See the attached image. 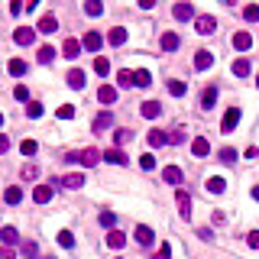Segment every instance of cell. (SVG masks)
<instances>
[{
  "label": "cell",
  "mask_w": 259,
  "mask_h": 259,
  "mask_svg": "<svg viewBox=\"0 0 259 259\" xmlns=\"http://www.w3.org/2000/svg\"><path fill=\"white\" fill-rule=\"evenodd\" d=\"M107 42H110V46H123V42H126V29H123V26H114V29L107 32Z\"/></svg>",
  "instance_id": "d4e9b609"
},
{
  "label": "cell",
  "mask_w": 259,
  "mask_h": 259,
  "mask_svg": "<svg viewBox=\"0 0 259 259\" xmlns=\"http://www.w3.org/2000/svg\"><path fill=\"white\" fill-rule=\"evenodd\" d=\"M62 185L75 191V188H81V185H85V175H81V172H68V175L62 178Z\"/></svg>",
  "instance_id": "484cf974"
},
{
  "label": "cell",
  "mask_w": 259,
  "mask_h": 259,
  "mask_svg": "<svg viewBox=\"0 0 259 259\" xmlns=\"http://www.w3.org/2000/svg\"><path fill=\"white\" fill-rule=\"evenodd\" d=\"M175 204H178L181 220H188V217H191V195H188L185 188H178V191H175Z\"/></svg>",
  "instance_id": "7a4b0ae2"
},
{
  "label": "cell",
  "mask_w": 259,
  "mask_h": 259,
  "mask_svg": "<svg viewBox=\"0 0 259 259\" xmlns=\"http://www.w3.org/2000/svg\"><path fill=\"white\" fill-rule=\"evenodd\" d=\"M36 62H39V65H52L55 62V49L52 46H39V49H36Z\"/></svg>",
  "instance_id": "ffe728a7"
},
{
  "label": "cell",
  "mask_w": 259,
  "mask_h": 259,
  "mask_svg": "<svg viewBox=\"0 0 259 259\" xmlns=\"http://www.w3.org/2000/svg\"><path fill=\"white\" fill-rule=\"evenodd\" d=\"M207 152H211V143H207L204 136H198V140L191 143V156H195V159H204Z\"/></svg>",
  "instance_id": "2e32d148"
},
{
  "label": "cell",
  "mask_w": 259,
  "mask_h": 259,
  "mask_svg": "<svg viewBox=\"0 0 259 259\" xmlns=\"http://www.w3.org/2000/svg\"><path fill=\"white\" fill-rule=\"evenodd\" d=\"M136 85V75L130 68H123V71H117V87H133Z\"/></svg>",
  "instance_id": "4316f807"
},
{
  "label": "cell",
  "mask_w": 259,
  "mask_h": 259,
  "mask_svg": "<svg viewBox=\"0 0 259 259\" xmlns=\"http://www.w3.org/2000/svg\"><path fill=\"white\" fill-rule=\"evenodd\" d=\"M36 29H39V32H46V36H52V32L58 29V20H55L52 13H46V16L39 20V23H36Z\"/></svg>",
  "instance_id": "5bb4252c"
},
{
  "label": "cell",
  "mask_w": 259,
  "mask_h": 259,
  "mask_svg": "<svg viewBox=\"0 0 259 259\" xmlns=\"http://www.w3.org/2000/svg\"><path fill=\"white\" fill-rule=\"evenodd\" d=\"M13 42L16 46H32V42H36V29H29V26H16Z\"/></svg>",
  "instance_id": "5b68a950"
},
{
  "label": "cell",
  "mask_w": 259,
  "mask_h": 259,
  "mask_svg": "<svg viewBox=\"0 0 259 259\" xmlns=\"http://www.w3.org/2000/svg\"><path fill=\"white\" fill-rule=\"evenodd\" d=\"M75 117V107H71V104H62V107H58V120H71Z\"/></svg>",
  "instance_id": "f6af8a7d"
},
{
  "label": "cell",
  "mask_w": 259,
  "mask_h": 259,
  "mask_svg": "<svg viewBox=\"0 0 259 259\" xmlns=\"http://www.w3.org/2000/svg\"><path fill=\"white\" fill-rule=\"evenodd\" d=\"M97 101H101V104H114V101H117V87H114V85H101V87H97Z\"/></svg>",
  "instance_id": "e0dca14e"
},
{
  "label": "cell",
  "mask_w": 259,
  "mask_h": 259,
  "mask_svg": "<svg viewBox=\"0 0 259 259\" xmlns=\"http://www.w3.org/2000/svg\"><path fill=\"white\" fill-rule=\"evenodd\" d=\"M236 123H240V107H230L224 114V120H220V133H233Z\"/></svg>",
  "instance_id": "3957f363"
},
{
  "label": "cell",
  "mask_w": 259,
  "mask_h": 259,
  "mask_svg": "<svg viewBox=\"0 0 259 259\" xmlns=\"http://www.w3.org/2000/svg\"><path fill=\"white\" fill-rule=\"evenodd\" d=\"M185 91H188V85H185V81H169V94L172 97H185Z\"/></svg>",
  "instance_id": "836d02e7"
},
{
  "label": "cell",
  "mask_w": 259,
  "mask_h": 259,
  "mask_svg": "<svg viewBox=\"0 0 259 259\" xmlns=\"http://www.w3.org/2000/svg\"><path fill=\"white\" fill-rule=\"evenodd\" d=\"M198 236H201L204 243H211V240H214V233H211V230H207V227H201V230H198Z\"/></svg>",
  "instance_id": "f5cc1de1"
},
{
  "label": "cell",
  "mask_w": 259,
  "mask_h": 259,
  "mask_svg": "<svg viewBox=\"0 0 259 259\" xmlns=\"http://www.w3.org/2000/svg\"><path fill=\"white\" fill-rule=\"evenodd\" d=\"M253 201H259V185H256V188H253Z\"/></svg>",
  "instance_id": "680465c9"
},
{
  "label": "cell",
  "mask_w": 259,
  "mask_h": 259,
  "mask_svg": "<svg viewBox=\"0 0 259 259\" xmlns=\"http://www.w3.org/2000/svg\"><path fill=\"white\" fill-rule=\"evenodd\" d=\"M172 16L178 20V23H188V20H198V16H195V7H191V3H175V7H172Z\"/></svg>",
  "instance_id": "52a82bcc"
},
{
  "label": "cell",
  "mask_w": 259,
  "mask_h": 259,
  "mask_svg": "<svg viewBox=\"0 0 259 259\" xmlns=\"http://www.w3.org/2000/svg\"><path fill=\"white\" fill-rule=\"evenodd\" d=\"M146 140H149V146H165V143H169V133H162V130H149Z\"/></svg>",
  "instance_id": "d6a6232c"
},
{
  "label": "cell",
  "mask_w": 259,
  "mask_h": 259,
  "mask_svg": "<svg viewBox=\"0 0 259 259\" xmlns=\"http://www.w3.org/2000/svg\"><path fill=\"white\" fill-rule=\"evenodd\" d=\"M49 259H52V256H49Z\"/></svg>",
  "instance_id": "6125c7cd"
},
{
  "label": "cell",
  "mask_w": 259,
  "mask_h": 259,
  "mask_svg": "<svg viewBox=\"0 0 259 259\" xmlns=\"http://www.w3.org/2000/svg\"><path fill=\"white\" fill-rule=\"evenodd\" d=\"M0 240H3L7 246L20 243V230H16V227H3V230H0Z\"/></svg>",
  "instance_id": "f1b7e54d"
},
{
  "label": "cell",
  "mask_w": 259,
  "mask_h": 259,
  "mask_svg": "<svg viewBox=\"0 0 259 259\" xmlns=\"http://www.w3.org/2000/svg\"><path fill=\"white\" fill-rule=\"evenodd\" d=\"M169 143H175V146L185 143V130H172V133H169Z\"/></svg>",
  "instance_id": "681fc988"
},
{
  "label": "cell",
  "mask_w": 259,
  "mask_h": 259,
  "mask_svg": "<svg viewBox=\"0 0 259 259\" xmlns=\"http://www.w3.org/2000/svg\"><path fill=\"white\" fill-rule=\"evenodd\" d=\"M178 46H181L178 32H162V52H175Z\"/></svg>",
  "instance_id": "7402d4cb"
},
{
  "label": "cell",
  "mask_w": 259,
  "mask_h": 259,
  "mask_svg": "<svg viewBox=\"0 0 259 259\" xmlns=\"http://www.w3.org/2000/svg\"><path fill=\"white\" fill-rule=\"evenodd\" d=\"M214 65V55L211 52H204V49H201V52H195V68L198 71H207Z\"/></svg>",
  "instance_id": "ac0fdd59"
},
{
  "label": "cell",
  "mask_w": 259,
  "mask_h": 259,
  "mask_svg": "<svg viewBox=\"0 0 259 259\" xmlns=\"http://www.w3.org/2000/svg\"><path fill=\"white\" fill-rule=\"evenodd\" d=\"M0 259H16V256H13V250H10V246H3V250H0Z\"/></svg>",
  "instance_id": "9f6ffc18"
},
{
  "label": "cell",
  "mask_w": 259,
  "mask_h": 259,
  "mask_svg": "<svg viewBox=\"0 0 259 259\" xmlns=\"http://www.w3.org/2000/svg\"><path fill=\"white\" fill-rule=\"evenodd\" d=\"M85 13L87 16H101L104 13V3H101V0H87V3H85Z\"/></svg>",
  "instance_id": "8d00e7d4"
},
{
  "label": "cell",
  "mask_w": 259,
  "mask_h": 259,
  "mask_svg": "<svg viewBox=\"0 0 259 259\" xmlns=\"http://www.w3.org/2000/svg\"><path fill=\"white\" fill-rule=\"evenodd\" d=\"M32 201H36V204H49V201H52V185H36Z\"/></svg>",
  "instance_id": "9a60e30c"
},
{
  "label": "cell",
  "mask_w": 259,
  "mask_h": 259,
  "mask_svg": "<svg viewBox=\"0 0 259 259\" xmlns=\"http://www.w3.org/2000/svg\"><path fill=\"white\" fill-rule=\"evenodd\" d=\"M256 87H259V75H256Z\"/></svg>",
  "instance_id": "94428289"
},
{
  "label": "cell",
  "mask_w": 259,
  "mask_h": 259,
  "mask_svg": "<svg viewBox=\"0 0 259 259\" xmlns=\"http://www.w3.org/2000/svg\"><path fill=\"white\" fill-rule=\"evenodd\" d=\"M246 243H250V246H253V250H259V230H253V233H250V236H246Z\"/></svg>",
  "instance_id": "816d5d0a"
},
{
  "label": "cell",
  "mask_w": 259,
  "mask_h": 259,
  "mask_svg": "<svg viewBox=\"0 0 259 259\" xmlns=\"http://www.w3.org/2000/svg\"><path fill=\"white\" fill-rule=\"evenodd\" d=\"M26 117H32V120H39V117H42V104L29 101V104H26Z\"/></svg>",
  "instance_id": "7bdbcfd3"
},
{
  "label": "cell",
  "mask_w": 259,
  "mask_h": 259,
  "mask_svg": "<svg viewBox=\"0 0 259 259\" xmlns=\"http://www.w3.org/2000/svg\"><path fill=\"white\" fill-rule=\"evenodd\" d=\"M107 246H110V250H123V246H126V233L110 230V233H107Z\"/></svg>",
  "instance_id": "603a6c76"
},
{
  "label": "cell",
  "mask_w": 259,
  "mask_h": 259,
  "mask_svg": "<svg viewBox=\"0 0 259 259\" xmlns=\"http://www.w3.org/2000/svg\"><path fill=\"white\" fill-rule=\"evenodd\" d=\"M0 126H3V114H0Z\"/></svg>",
  "instance_id": "91938a15"
},
{
  "label": "cell",
  "mask_w": 259,
  "mask_h": 259,
  "mask_svg": "<svg viewBox=\"0 0 259 259\" xmlns=\"http://www.w3.org/2000/svg\"><path fill=\"white\" fill-rule=\"evenodd\" d=\"M195 29L201 32V36H211V32L217 29V20H214L211 13H201V16H198V20H195Z\"/></svg>",
  "instance_id": "277c9868"
},
{
  "label": "cell",
  "mask_w": 259,
  "mask_h": 259,
  "mask_svg": "<svg viewBox=\"0 0 259 259\" xmlns=\"http://www.w3.org/2000/svg\"><path fill=\"white\" fill-rule=\"evenodd\" d=\"M250 58H236V62H233V75H236V78H246V75H250Z\"/></svg>",
  "instance_id": "1f68e13d"
},
{
  "label": "cell",
  "mask_w": 259,
  "mask_h": 259,
  "mask_svg": "<svg viewBox=\"0 0 259 259\" xmlns=\"http://www.w3.org/2000/svg\"><path fill=\"white\" fill-rule=\"evenodd\" d=\"M162 181H165V185H175V188H178L181 181H185V175H181L178 165H165V169H162Z\"/></svg>",
  "instance_id": "8992f818"
},
{
  "label": "cell",
  "mask_w": 259,
  "mask_h": 259,
  "mask_svg": "<svg viewBox=\"0 0 259 259\" xmlns=\"http://www.w3.org/2000/svg\"><path fill=\"white\" fill-rule=\"evenodd\" d=\"M130 140H133V130H117V133H114V143H117V149L123 146V143H130Z\"/></svg>",
  "instance_id": "b9f144b4"
},
{
  "label": "cell",
  "mask_w": 259,
  "mask_h": 259,
  "mask_svg": "<svg viewBox=\"0 0 259 259\" xmlns=\"http://www.w3.org/2000/svg\"><path fill=\"white\" fill-rule=\"evenodd\" d=\"M58 246H62V250H71V246H75V233H71V230H58Z\"/></svg>",
  "instance_id": "e575fe53"
},
{
  "label": "cell",
  "mask_w": 259,
  "mask_h": 259,
  "mask_svg": "<svg viewBox=\"0 0 259 259\" xmlns=\"http://www.w3.org/2000/svg\"><path fill=\"white\" fill-rule=\"evenodd\" d=\"M253 46V36L246 29H236L233 32V49H240V52H246V49Z\"/></svg>",
  "instance_id": "4fadbf2b"
},
{
  "label": "cell",
  "mask_w": 259,
  "mask_h": 259,
  "mask_svg": "<svg viewBox=\"0 0 259 259\" xmlns=\"http://www.w3.org/2000/svg\"><path fill=\"white\" fill-rule=\"evenodd\" d=\"M243 20H246V23H259V7H256V3L243 7Z\"/></svg>",
  "instance_id": "f35d334b"
},
{
  "label": "cell",
  "mask_w": 259,
  "mask_h": 259,
  "mask_svg": "<svg viewBox=\"0 0 259 259\" xmlns=\"http://www.w3.org/2000/svg\"><path fill=\"white\" fill-rule=\"evenodd\" d=\"M94 71L101 75V78H107V75H110V62L104 58V55H97V58H94Z\"/></svg>",
  "instance_id": "d590c367"
},
{
  "label": "cell",
  "mask_w": 259,
  "mask_h": 259,
  "mask_svg": "<svg viewBox=\"0 0 259 259\" xmlns=\"http://www.w3.org/2000/svg\"><path fill=\"white\" fill-rule=\"evenodd\" d=\"M81 49H85V46H81L78 39H65L62 55H65V58H78V55H81Z\"/></svg>",
  "instance_id": "d6986e66"
},
{
  "label": "cell",
  "mask_w": 259,
  "mask_h": 259,
  "mask_svg": "<svg viewBox=\"0 0 259 259\" xmlns=\"http://www.w3.org/2000/svg\"><path fill=\"white\" fill-rule=\"evenodd\" d=\"M81 46H85L87 52H97V49L104 46V39H101V32H94V29H91V32H85V39H81Z\"/></svg>",
  "instance_id": "8fae6325"
},
{
  "label": "cell",
  "mask_w": 259,
  "mask_h": 259,
  "mask_svg": "<svg viewBox=\"0 0 259 259\" xmlns=\"http://www.w3.org/2000/svg\"><path fill=\"white\" fill-rule=\"evenodd\" d=\"M140 114H143L146 120H156V117H162V104H159V101H143Z\"/></svg>",
  "instance_id": "9c48e42d"
},
{
  "label": "cell",
  "mask_w": 259,
  "mask_h": 259,
  "mask_svg": "<svg viewBox=\"0 0 259 259\" xmlns=\"http://www.w3.org/2000/svg\"><path fill=\"white\" fill-rule=\"evenodd\" d=\"M10 13L20 16V13H23V3H20V0H13V3H10Z\"/></svg>",
  "instance_id": "db71d44e"
},
{
  "label": "cell",
  "mask_w": 259,
  "mask_h": 259,
  "mask_svg": "<svg viewBox=\"0 0 259 259\" xmlns=\"http://www.w3.org/2000/svg\"><path fill=\"white\" fill-rule=\"evenodd\" d=\"M204 188L211 191V195H224V188H227V181L220 178V175H211V178L204 181Z\"/></svg>",
  "instance_id": "44dd1931"
},
{
  "label": "cell",
  "mask_w": 259,
  "mask_h": 259,
  "mask_svg": "<svg viewBox=\"0 0 259 259\" xmlns=\"http://www.w3.org/2000/svg\"><path fill=\"white\" fill-rule=\"evenodd\" d=\"M169 256H172V246L162 243V246H159V253H156V259H169Z\"/></svg>",
  "instance_id": "f907efd6"
},
{
  "label": "cell",
  "mask_w": 259,
  "mask_h": 259,
  "mask_svg": "<svg viewBox=\"0 0 259 259\" xmlns=\"http://www.w3.org/2000/svg\"><path fill=\"white\" fill-rule=\"evenodd\" d=\"M7 71H10V75H16V78H23V75H26V62H23V58H10Z\"/></svg>",
  "instance_id": "4dcf8cb0"
},
{
  "label": "cell",
  "mask_w": 259,
  "mask_h": 259,
  "mask_svg": "<svg viewBox=\"0 0 259 259\" xmlns=\"http://www.w3.org/2000/svg\"><path fill=\"white\" fill-rule=\"evenodd\" d=\"M140 169H143V172H152V169H156V156H149V152L140 156Z\"/></svg>",
  "instance_id": "ee69618b"
},
{
  "label": "cell",
  "mask_w": 259,
  "mask_h": 259,
  "mask_svg": "<svg viewBox=\"0 0 259 259\" xmlns=\"http://www.w3.org/2000/svg\"><path fill=\"white\" fill-rule=\"evenodd\" d=\"M23 253L26 256H36V243H23Z\"/></svg>",
  "instance_id": "6f0895ef"
},
{
  "label": "cell",
  "mask_w": 259,
  "mask_h": 259,
  "mask_svg": "<svg viewBox=\"0 0 259 259\" xmlns=\"http://www.w3.org/2000/svg\"><path fill=\"white\" fill-rule=\"evenodd\" d=\"M13 97H16V101H26V104H29V91H26V85H16Z\"/></svg>",
  "instance_id": "c3c4849f"
},
{
  "label": "cell",
  "mask_w": 259,
  "mask_h": 259,
  "mask_svg": "<svg viewBox=\"0 0 259 259\" xmlns=\"http://www.w3.org/2000/svg\"><path fill=\"white\" fill-rule=\"evenodd\" d=\"M104 162H114V165H126L130 159L123 156V149H107V152H104Z\"/></svg>",
  "instance_id": "83f0119b"
},
{
  "label": "cell",
  "mask_w": 259,
  "mask_h": 259,
  "mask_svg": "<svg viewBox=\"0 0 259 259\" xmlns=\"http://www.w3.org/2000/svg\"><path fill=\"white\" fill-rule=\"evenodd\" d=\"M133 236H136V243H140V246H152V240H156L152 227H146V224H140V227L133 230Z\"/></svg>",
  "instance_id": "ba28073f"
},
{
  "label": "cell",
  "mask_w": 259,
  "mask_h": 259,
  "mask_svg": "<svg viewBox=\"0 0 259 259\" xmlns=\"http://www.w3.org/2000/svg\"><path fill=\"white\" fill-rule=\"evenodd\" d=\"M10 149V140H7V136H3V133H0V156H3V152H7Z\"/></svg>",
  "instance_id": "11a10c76"
},
{
  "label": "cell",
  "mask_w": 259,
  "mask_h": 259,
  "mask_svg": "<svg viewBox=\"0 0 259 259\" xmlns=\"http://www.w3.org/2000/svg\"><path fill=\"white\" fill-rule=\"evenodd\" d=\"M214 104H217V87H204V94H201V107L211 110Z\"/></svg>",
  "instance_id": "f546056e"
},
{
  "label": "cell",
  "mask_w": 259,
  "mask_h": 259,
  "mask_svg": "<svg viewBox=\"0 0 259 259\" xmlns=\"http://www.w3.org/2000/svg\"><path fill=\"white\" fill-rule=\"evenodd\" d=\"M133 75H136V85H140V87H149V85H152V75H149V71H146V68L133 71Z\"/></svg>",
  "instance_id": "60d3db41"
},
{
  "label": "cell",
  "mask_w": 259,
  "mask_h": 259,
  "mask_svg": "<svg viewBox=\"0 0 259 259\" xmlns=\"http://www.w3.org/2000/svg\"><path fill=\"white\" fill-rule=\"evenodd\" d=\"M36 175H39V169H36V165H23V181H32V178H36Z\"/></svg>",
  "instance_id": "7dc6e473"
},
{
  "label": "cell",
  "mask_w": 259,
  "mask_h": 259,
  "mask_svg": "<svg viewBox=\"0 0 259 259\" xmlns=\"http://www.w3.org/2000/svg\"><path fill=\"white\" fill-rule=\"evenodd\" d=\"M217 159H220V162H224V165H233V162H236V149H230V146H224Z\"/></svg>",
  "instance_id": "74e56055"
},
{
  "label": "cell",
  "mask_w": 259,
  "mask_h": 259,
  "mask_svg": "<svg viewBox=\"0 0 259 259\" xmlns=\"http://www.w3.org/2000/svg\"><path fill=\"white\" fill-rule=\"evenodd\" d=\"M94 133H104V130H110V126H114V114H110V110H104V114H97L94 117Z\"/></svg>",
  "instance_id": "30bf717a"
},
{
  "label": "cell",
  "mask_w": 259,
  "mask_h": 259,
  "mask_svg": "<svg viewBox=\"0 0 259 259\" xmlns=\"http://www.w3.org/2000/svg\"><path fill=\"white\" fill-rule=\"evenodd\" d=\"M36 149H39V143H36V140H23V143H20V152H23V156H36Z\"/></svg>",
  "instance_id": "ab89813d"
},
{
  "label": "cell",
  "mask_w": 259,
  "mask_h": 259,
  "mask_svg": "<svg viewBox=\"0 0 259 259\" xmlns=\"http://www.w3.org/2000/svg\"><path fill=\"white\" fill-rule=\"evenodd\" d=\"M114 224H117L114 211H101V227H114Z\"/></svg>",
  "instance_id": "bcb514c9"
},
{
  "label": "cell",
  "mask_w": 259,
  "mask_h": 259,
  "mask_svg": "<svg viewBox=\"0 0 259 259\" xmlns=\"http://www.w3.org/2000/svg\"><path fill=\"white\" fill-rule=\"evenodd\" d=\"M3 201H7V204H20V201H23V188H20V185H10V188L3 191Z\"/></svg>",
  "instance_id": "cb8c5ba5"
},
{
  "label": "cell",
  "mask_w": 259,
  "mask_h": 259,
  "mask_svg": "<svg viewBox=\"0 0 259 259\" xmlns=\"http://www.w3.org/2000/svg\"><path fill=\"white\" fill-rule=\"evenodd\" d=\"M101 156H104V152H97L94 146H87V149L71 152V156H65V159H68V162H81V165H87V169H91V165H97V162H101Z\"/></svg>",
  "instance_id": "6da1fadb"
},
{
  "label": "cell",
  "mask_w": 259,
  "mask_h": 259,
  "mask_svg": "<svg viewBox=\"0 0 259 259\" xmlns=\"http://www.w3.org/2000/svg\"><path fill=\"white\" fill-rule=\"evenodd\" d=\"M65 78H68V87H75V91H81V87L87 85V78H85V71H81V68H71Z\"/></svg>",
  "instance_id": "7c38bea8"
}]
</instances>
